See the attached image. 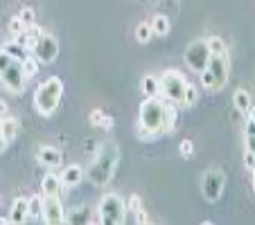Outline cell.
Returning a JSON list of instances; mask_svg holds the SVG:
<instances>
[{
  "label": "cell",
  "instance_id": "cell-1",
  "mask_svg": "<svg viewBox=\"0 0 255 225\" xmlns=\"http://www.w3.org/2000/svg\"><path fill=\"white\" fill-rule=\"evenodd\" d=\"M118 160H120V149H118V144L104 142L100 147V151H97L95 160H93L91 167H88V171H86L88 180L97 187H104L106 182L113 178V173H116Z\"/></svg>",
  "mask_w": 255,
  "mask_h": 225
},
{
  "label": "cell",
  "instance_id": "cell-2",
  "mask_svg": "<svg viewBox=\"0 0 255 225\" xmlns=\"http://www.w3.org/2000/svg\"><path fill=\"white\" fill-rule=\"evenodd\" d=\"M61 97H63V81L59 77H50L34 92V108L39 110L43 117H50L59 108Z\"/></svg>",
  "mask_w": 255,
  "mask_h": 225
},
{
  "label": "cell",
  "instance_id": "cell-3",
  "mask_svg": "<svg viewBox=\"0 0 255 225\" xmlns=\"http://www.w3.org/2000/svg\"><path fill=\"white\" fill-rule=\"evenodd\" d=\"M199 75H201V86L206 88V90H219L228 79V59H226V54H224V57L212 54L210 61H208V66H206V70H201Z\"/></svg>",
  "mask_w": 255,
  "mask_h": 225
},
{
  "label": "cell",
  "instance_id": "cell-4",
  "mask_svg": "<svg viewBox=\"0 0 255 225\" xmlns=\"http://www.w3.org/2000/svg\"><path fill=\"white\" fill-rule=\"evenodd\" d=\"M138 124L142 129H147L154 138L160 135V124H163V101L158 97H147L140 106V115H138Z\"/></svg>",
  "mask_w": 255,
  "mask_h": 225
},
{
  "label": "cell",
  "instance_id": "cell-5",
  "mask_svg": "<svg viewBox=\"0 0 255 225\" xmlns=\"http://www.w3.org/2000/svg\"><path fill=\"white\" fill-rule=\"evenodd\" d=\"M100 223L102 225H120L125 223V214H127V205L118 194H106L100 201Z\"/></svg>",
  "mask_w": 255,
  "mask_h": 225
},
{
  "label": "cell",
  "instance_id": "cell-6",
  "mask_svg": "<svg viewBox=\"0 0 255 225\" xmlns=\"http://www.w3.org/2000/svg\"><path fill=\"white\" fill-rule=\"evenodd\" d=\"M185 86H188V79L176 70H167L163 77H160V95H163L165 99L178 104V106H181V101H183Z\"/></svg>",
  "mask_w": 255,
  "mask_h": 225
},
{
  "label": "cell",
  "instance_id": "cell-7",
  "mask_svg": "<svg viewBox=\"0 0 255 225\" xmlns=\"http://www.w3.org/2000/svg\"><path fill=\"white\" fill-rule=\"evenodd\" d=\"M210 48H208V41H192L185 50V66L190 68L192 72H201L206 70L208 61H210Z\"/></svg>",
  "mask_w": 255,
  "mask_h": 225
},
{
  "label": "cell",
  "instance_id": "cell-8",
  "mask_svg": "<svg viewBox=\"0 0 255 225\" xmlns=\"http://www.w3.org/2000/svg\"><path fill=\"white\" fill-rule=\"evenodd\" d=\"M29 54H32V57L36 59L39 63H52L54 59H57V54H59V43H57V39H54L52 34L41 32V36L36 39V43L32 45Z\"/></svg>",
  "mask_w": 255,
  "mask_h": 225
},
{
  "label": "cell",
  "instance_id": "cell-9",
  "mask_svg": "<svg viewBox=\"0 0 255 225\" xmlns=\"http://www.w3.org/2000/svg\"><path fill=\"white\" fill-rule=\"evenodd\" d=\"M0 81L5 83L7 90L23 92L25 81H27V79H25V75H23V66H20V61H11L5 70L0 72Z\"/></svg>",
  "mask_w": 255,
  "mask_h": 225
},
{
  "label": "cell",
  "instance_id": "cell-10",
  "mask_svg": "<svg viewBox=\"0 0 255 225\" xmlns=\"http://www.w3.org/2000/svg\"><path fill=\"white\" fill-rule=\"evenodd\" d=\"M224 173L217 171V169H210V171L203 176V182H201V192L203 196L208 198L210 203H217L222 198V192H224Z\"/></svg>",
  "mask_w": 255,
  "mask_h": 225
},
{
  "label": "cell",
  "instance_id": "cell-11",
  "mask_svg": "<svg viewBox=\"0 0 255 225\" xmlns=\"http://www.w3.org/2000/svg\"><path fill=\"white\" fill-rule=\"evenodd\" d=\"M41 219L48 225H59L66 223V214H63V205L59 201V196H43V212Z\"/></svg>",
  "mask_w": 255,
  "mask_h": 225
},
{
  "label": "cell",
  "instance_id": "cell-12",
  "mask_svg": "<svg viewBox=\"0 0 255 225\" xmlns=\"http://www.w3.org/2000/svg\"><path fill=\"white\" fill-rule=\"evenodd\" d=\"M178 126V104L163 99V124H160V135L163 133H174Z\"/></svg>",
  "mask_w": 255,
  "mask_h": 225
},
{
  "label": "cell",
  "instance_id": "cell-13",
  "mask_svg": "<svg viewBox=\"0 0 255 225\" xmlns=\"http://www.w3.org/2000/svg\"><path fill=\"white\" fill-rule=\"evenodd\" d=\"M84 178V171L82 167H77V164H70V167H66L61 173H59V180H61L63 187H75L79 185Z\"/></svg>",
  "mask_w": 255,
  "mask_h": 225
},
{
  "label": "cell",
  "instance_id": "cell-14",
  "mask_svg": "<svg viewBox=\"0 0 255 225\" xmlns=\"http://www.w3.org/2000/svg\"><path fill=\"white\" fill-rule=\"evenodd\" d=\"M36 158H39V162L43 164V167H48V169H57L59 164H61V153H59L57 149H52V147H43Z\"/></svg>",
  "mask_w": 255,
  "mask_h": 225
},
{
  "label": "cell",
  "instance_id": "cell-15",
  "mask_svg": "<svg viewBox=\"0 0 255 225\" xmlns=\"http://www.w3.org/2000/svg\"><path fill=\"white\" fill-rule=\"evenodd\" d=\"M9 221L11 223H25L27 221V198H16L11 203V212H9Z\"/></svg>",
  "mask_w": 255,
  "mask_h": 225
},
{
  "label": "cell",
  "instance_id": "cell-16",
  "mask_svg": "<svg viewBox=\"0 0 255 225\" xmlns=\"http://www.w3.org/2000/svg\"><path fill=\"white\" fill-rule=\"evenodd\" d=\"M18 131H20V126L14 117H2V120H0V135H2L7 142H14V140L18 138Z\"/></svg>",
  "mask_w": 255,
  "mask_h": 225
},
{
  "label": "cell",
  "instance_id": "cell-17",
  "mask_svg": "<svg viewBox=\"0 0 255 225\" xmlns=\"http://www.w3.org/2000/svg\"><path fill=\"white\" fill-rule=\"evenodd\" d=\"M61 180H59L57 173H48V176L43 178V182H41V192H43V196H59L61 194Z\"/></svg>",
  "mask_w": 255,
  "mask_h": 225
},
{
  "label": "cell",
  "instance_id": "cell-18",
  "mask_svg": "<svg viewBox=\"0 0 255 225\" xmlns=\"http://www.w3.org/2000/svg\"><path fill=\"white\" fill-rule=\"evenodd\" d=\"M41 36V29H36L34 25H29V27H25L20 34H16L14 36V41H18L23 48H27V50H32V45L36 43V39Z\"/></svg>",
  "mask_w": 255,
  "mask_h": 225
},
{
  "label": "cell",
  "instance_id": "cell-19",
  "mask_svg": "<svg viewBox=\"0 0 255 225\" xmlns=\"http://www.w3.org/2000/svg\"><path fill=\"white\" fill-rule=\"evenodd\" d=\"M2 52H7L11 59H14V61H25V59L29 57V50L23 48L18 41H9L7 45H2Z\"/></svg>",
  "mask_w": 255,
  "mask_h": 225
},
{
  "label": "cell",
  "instance_id": "cell-20",
  "mask_svg": "<svg viewBox=\"0 0 255 225\" xmlns=\"http://www.w3.org/2000/svg\"><path fill=\"white\" fill-rule=\"evenodd\" d=\"M233 104H235V108L240 110V113H249L253 99H251V95L244 90V88H237V90L233 92Z\"/></svg>",
  "mask_w": 255,
  "mask_h": 225
},
{
  "label": "cell",
  "instance_id": "cell-21",
  "mask_svg": "<svg viewBox=\"0 0 255 225\" xmlns=\"http://www.w3.org/2000/svg\"><path fill=\"white\" fill-rule=\"evenodd\" d=\"M140 88H142V92H144V97H158L160 95V79H156V77H147L140 81Z\"/></svg>",
  "mask_w": 255,
  "mask_h": 225
},
{
  "label": "cell",
  "instance_id": "cell-22",
  "mask_svg": "<svg viewBox=\"0 0 255 225\" xmlns=\"http://www.w3.org/2000/svg\"><path fill=\"white\" fill-rule=\"evenodd\" d=\"M66 223H93V214L88 207H77V210H72V214L66 219Z\"/></svg>",
  "mask_w": 255,
  "mask_h": 225
},
{
  "label": "cell",
  "instance_id": "cell-23",
  "mask_svg": "<svg viewBox=\"0 0 255 225\" xmlns=\"http://www.w3.org/2000/svg\"><path fill=\"white\" fill-rule=\"evenodd\" d=\"M41 212H43V196L27 198V221L29 219H39Z\"/></svg>",
  "mask_w": 255,
  "mask_h": 225
},
{
  "label": "cell",
  "instance_id": "cell-24",
  "mask_svg": "<svg viewBox=\"0 0 255 225\" xmlns=\"http://www.w3.org/2000/svg\"><path fill=\"white\" fill-rule=\"evenodd\" d=\"M149 25H151V32L158 34V36H165V34L169 32V20H167V16H163V14L156 16Z\"/></svg>",
  "mask_w": 255,
  "mask_h": 225
},
{
  "label": "cell",
  "instance_id": "cell-25",
  "mask_svg": "<svg viewBox=\"0 0 255 225\" xmlns=\"http://www.w3.org/2000/svg\"><path fill=\"white\" fill-rule=\"evenodd\" d=\"M20 66H23V75H25V79H32L36 72H39V61L29 54L25 61H20Z\"/></svg>",
  "mask_w": 255,
  "mask_h": 225
},
{
  "label": "cell",
  "instance_id": "cell-26",
  "mask_svg": "<svg viewBox=\"0 0 255 225\" xmlns=\"http://www.w3.org/2000/svg\"><path fill=\"white\" fill-rule=\"evenodd\" d=\"M91 122L95 126H102V129H111V126H113L111 117L106 115V113H102V110H93V113H91Z\"/></svg>",
  "mask_w": 255,
  "mask_h": 225
},
{
  "label": "cell",
  "instance_id": "cell-27",
  "mask_svg": "<svg viewBox=\"0 0 255 225\" xmlns=\"http://www.w3.org/2000/svg\"><path fill=\"white\" fill-rule=\"evenodd\" d=\"M199 101V90L197 88L192 86V83H188V86H185V92H183V101H181V106H194Z\"/></svg>",
  "mask_w": 255,
  "mask_h": 225
},
{
  "label": "cell",
  "instance_id": "cell-28",
  "mask_svg": "<svg viewBox=\"0 0 255 225\" xmlns=\"http://www.w3.org/2000/svg\"><path fill=\"white\" fill-rule=\"evenodd\" d=\"M208 48H210V54H219V57H224V54H226V43H224L219 36L208 39Z\"/></svg>",
  "mask_w": 255,
  "mask_h": 225
},
{
  "label": "cell",
  "instance_id": "cell-29",
  "mask_svg": "<svg viewBox=\"0 0 255 225\" xmlns=\"http://www.w3.org/2000/svg\"><path fill=\"white\" fill-rule=\"evenodd\" d=\"M151 25L149 23H140L138 27H135V39L140 41V43H147V41L151 39Z\"/></svg>",
  "mask_w": 255,
  "mask_h": 225
},
{
  "label": "cell",
  "instance_id": "cell-30",
  "mask_svg": "<svg viewBox=\"0 0 255 225\" xmlns=\"http://www.w3.org/2000/svg\"><path fill=\"white\" fill-rule=\"evenodd\" d=\"M18 18H20V23H23L25 27L34 25V9H32V7H25V9L18 14Z\"/></svg>",
  "mask_w": 255,
  "mask_h": 225
},
{
  "label": "cell",
  "instance_id": "cell-31",
  "mask_svg": "<svg viewBox=\"0 0 255 225\" xmlns=\"http://www.w3.org/2000/svg\"><path fill=\"white\" fill-rule=\"evenodd\" d=\"M178 149H181V153H183V158H190V155L194 153V144L190 142V140H183Z\"/></svg>",
  "mask_w": 255,
  "mask_h": 225
},
{
  "label": "cell",
  "instance_id": "cell-32",
  "mask_svg": "<svg viewBox=\"0 0 255 225\" xmlns=\"http://www.w3.org/2000/svg\"><path fill=\"white\" fill-rule=\"evenodd\" d=\"M23 29H25V25L20 23V18H18V16H14V18H11V23H9V32L16 36V34H20V32H23Z\"/></svg>",
  "mask_w": 255,
  "mask_h": 225
},
{
  "label": "cell",
  "instance_id": "cell-33",
  "mask_svg": "<svg viewBox=\"0 0 255 225\" xmlns=\"http://www.w3.org/2000/svg\"><path fill=\"white\" fill-rule=\"evenodd\" d=\"M244 164H246V169H249V171L255 173V153L246 151V153H244Z\"/></svg>",
  "mask_w": 255,
  "mask_h": 225
},
{
  "label": "cell",
  "instance_id": "cell-34",
  "mask_svg": "<svg viewBox=\"0 0 255 225\" xmlns=\"http://www.w3.org/2000/svg\"><path fill=\"white\" fill-rule=\"evenodd\" d=\"M11 61H14V59H11V57H9V54H7V52H0V72L5 70V68L9 66Z\"/></svg>",
  "mask_w": 255,
  "mask_h": 225
},
{
  "label": "cell",
  "instance_id": "cell-35",
  "mask_svg": "<svg viewBox=\"0 0 255 225\" xmlns=\"http://www.w3.org/2000/svg\"><path fill=\"white\" fill-rule=\"evenodd\" d=\"M129 207H131V212L142 210V203H140V196H131V198H129Z\"/></svg>",
  "mask_w": 255,
  "mask_h": 225
},
{
  "label": "cell",
  "instance_id": "cell-36",
  "mask_svg": "<svg viewBox=\"0 0 255 225\" xmlns=\"http://www.w3.org/2000/svg\"><path fill=\"white\" fill-rule=\"evenodd\" d=\"M246 151L255 153V135H246Z\"/></svg>",
  "mask_w": 255,
  "mask_h": 225
},
{
  "label": "cell",
  "instance_id": "cell-37",
  "mask_svg": "<svg viewBox=\"0 0 255 225\" xmlns=\"http://www.w3.org/2000/svg\"><path fill=\"white\" fill-rule=\"evenodd\" d=\"M244 133H246V135H255V122H253V120H246Z\"/></svg>",
  "mask_w": 255,
  "mask_h": 225
},
{
  "label": "cell",
  "instance_id": "cell-38",
  "mask_svg": "<svg viewBox=\"0 0 255 225\" xmlns=\"http://www.w3.org/2000/svg\"><path fill=\"white\" fill-rule=\"evenodd\" d=\"M135 214H138V223H147V221H149V216L144 214V210H138Z\"/></svg>",
  "mask_w": 255,
  "mask_h": 225
},
{
  "label": "cell",
  "instance_id": "cell-39",
  "mask_svg": "<svg viewBox=\"0 0 255 225\" xmlns=\"http://www.w3.org/2000/svg\"><path fill=\"white\" fill-rule=\"evenodd\" d=\"M5 115H7V104L0 99V117H5Z\"/></svg>",
  "mask_w": 255,
  "mask_h": 225
},
{
  "label": "cell",
  "instance_id": "cell-40",
  "mask_svg": "<svg viewBox=\"0 0 255 225\" xmlns=\"http://www.w3.org/2000/svg\"><path fill=\"white\" fill-rule=\"evenodd\" d=\"M7 144H9V142H7V140L2 138V135H0V153H2V151L7 149Z\"/></svg>",
  "mask_w": 255,
  "mask_h": 225
},
{
  "label": "cell",
  "instance_id": "cell-41",
  "mask_svg": "<svg viewBox=\"0 0 255 225\" xmlns=\"http://www.w3.org/2000/svg\"><path fill=\"white\" fill-rule=\"evenodd\" d=\"M249 120L255 122V104H251V108H249Z\"/></svg>",
  "mask_w": 255,
  "mask_h": 225
},
{
  "label": "cell",
  "instance_id": "cell-42",
  "mask_svg": "<svg viewBox=\"0 0 255 225\" xmlns=\"http://www.w3.org/2000/svg\"><path fill=\"white\" fill-rule=\"evenodd\" d=\"M253 192H255V173H253Z\"/></svg>",
  "mask_w": 255,
  "mask_h": 225
}]
</instances>
